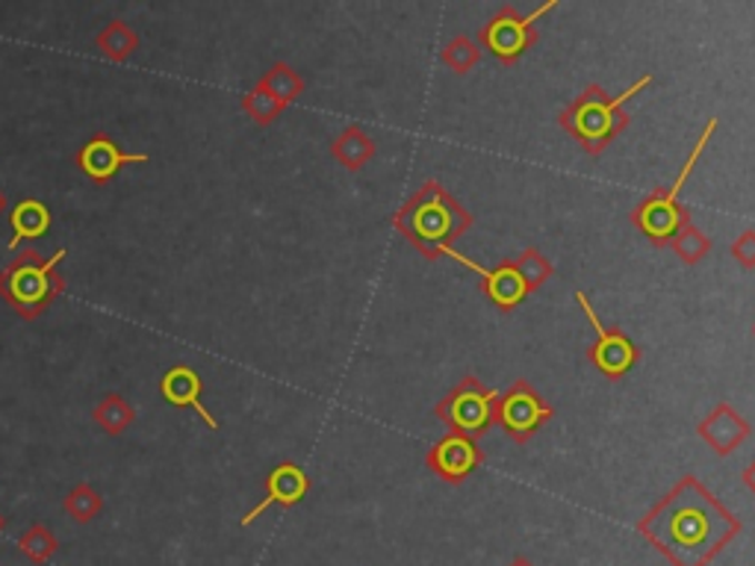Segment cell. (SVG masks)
I'll return each mask as SVG.
<instances>
[{"label": "cell", "mask_w": 755, "mask_h": 566, "mask_svg": "<svg viewBox=\"0 0 755 566\" xmlns=\"http://www.w3.org/2000/svg\"><path fill=\"white\" fill-rule=\"evenodd\" d=\"M425 464H429V469L440 481H446V484H464L472 472L484 464V448L472 437H464V434H446V437L437 439L429 448Z\"/></svg>", "instance_id": "30bf717a"}, {"label": "cell", "mask_w": 755, "mask_h": 566, "mask_svg": "<svg viewBox=\"0 0 755 566\" xmlns=\"http://www.w3.org/2000/svg\"><path fill=\"white\" fill-rule=\"evenodd\" d=\"M94 422L101 425L110 437H119V434H124V431L133 425V420H137V411L130 407V402L124 398V395H103L101 402L94 404Z\"/></svg>", "instance_id": "ffe728a7"}, {"label": "cell", "mask_w": 755, "mask_h": 566, "mask_svg": "<svg viewBox=\"0 0 755 566\" xmlns=\"http://www.w3.org/2000/svg\"><path fill=\"white\" fill-rule=\"evenodd\" d=\"M575 301H578V307L584 310V316H587V322H591L593 331H596V343H593L591 352H587L591 354V363L602 372V375L608 377V381H620V377L626 375V372L641 361V348H637L623 331H617V327H602L600 316H596V310H593V304L587 301L584 292L575 290Z\"/></svg>", "instance_id": "9c48e42d"}, {"label": "cell", "mask_w": 755, "mask_h": 566, "mask_svg": "<svg viewBox=\"0 0 755 566\" xmlns=\"http://www.w3.org/2000/svg\"><path fill=\"white\" fill-rule=\"evenodd\" d=\"M137 44H139L137 30L130 24H124V21H112V24H107L101 33L94 36V48L112 62L128 60L130 53L137 51Z\"/></svg>", "instance_id": "d6986e66"}, {"label": "cell", "mask_w": 755, "mask_h": 566, "mask_svg": "<svg viewBox=\"0 0 755 566\" xmlns=\"http://www.w3.org/2000/svg\"><path fill=\"white\" fill-rule=\"evenodd\" d=\"M670 249H673V254H676L682 263L696 266L699 260L708 257V251H712V240H708L705 231H699L694 222H687L685 228L676 233V240L670 242Z\"/></svg>", "instance_id": "603a6c76"}, {"label": "cell", "mask_w": 755, "mask_h": 566, "mask_svg": "<svg viewBox=\"0 0 755 566\" xmlns=\"http://www.w3.org/2000/svg\"><path fill=\"white\" fill-rule=\"evenodd\" d=\"M440 60H443V65H449V69L455 71V74H470V71L479 65L481 48L475 39H470V36H455V39L443 48Z\"/></svg>", "instance_id": "d4e9b609"}, {"label": "cell", "mask_w": 755, "mask_h": 566, "mask_svg": "<svg viewBox=\"0 0 755 566\" xmlns=\"http://www.w3.org/2000/svg\"><path fill=\"white\" fill-rule=\"evenodd\" d=\"M732 257L738 260L741 269H755V231H744L732 242Z\"/></svg>", "instance_id": "4316f807"}, {"label": "cell", "mask_w": 755, "mask_h": 566, "mask_svg": "<svg viewBox=\"0 0 755 566\" xmlns=\"http://www.w3.org/2000/svg\"><path fill=\"white\" fill-rule=\"evenodd\" d=\"M558 7V0H546L532 16H523L516 7H499L479 30V44L487 48L502 65H516L534 42H537V18Z\"/></svg>", "instance_id": "52a82bcc"}, {"label": "cell", "mask_w": 755, "mask_h": 566, "mask_svg": "<svg viewBox=\"0 0 755 566\" xmlns=\"http://www.w3.org/2000/svg\"><path fill=\"white\" fill-rule=\"evenodd\" d=\"M3 525H7V519H3V516H0V532H3Z\"/></svg>", "instance_id": "4dcf8cb0"}, {"label": "cell", "mask_w": 755, "mask_h": 566, "mask_svg": "<svg viewBox=\"0 0 755 566\" xmlns=\"http://www.w3.org/2000/svg\"><path fill=\"white\" fill-rule=\"evenodd\" d=\"M242 110L249 112L251 121H258V124L266 128V124L281 119L286 107L281 101H275L269 92H263L260 87H254L249 94H242Z\"/></svg>", "instance_id": "484cf974"}, {"label": "cell", "mask_w": 755, "mask_h": 566, "mask_svg": "<svg viewBox=\"0 0 755 566\" xmlns=\"http://www.w3.org/2000/svg\"><path fill=\"white\" fill-rule=\"evenodd\" d=\"M714 130H717V119H708V124H705L699 139H696L694 151L687 154L676 183L670 189H658V192H653L650 198H644V201L628 213V219H632V224H635L637 231L644 233L646 240L653 242V245H658V249L670 245V242L676 240V233L691 222V206H685L678 201V192H682L685 181L691 178V172H694V165L699 163V156L705 154V148L712 142Z\"/></svg>", "instance_id": "5b68a950"}, {"label": "cell", "mask_w": 755, "mask_h": 566, "mask_svg": "<svg viewBox=\"0 0 755 566\" xmlns=\"http://www.w3.org/2000/svg\"><path fill=\"white\" fill-rule=\"evenodd\" d=\"M9 224H12V240H9V249L16 251L24 240H39L44 233L51 231V210L36 201V198H27L21 204H16V210L9 213Z\"/></svg>", "instance_id": "e0dca14e"}, {"label": "cell", "mask_w": 755, "mask_h": 566, "mask_svg": "<svg viewBox=\"0 0 755 566\" xmlns=\"http://www.w3.org/2000/svg\"><path fill=\"white\" fill-rule=\"evenodd\" d=\"M741 478H744V487H747L749 493L755 496V461L747 466V469H744V475H741Z\"/></svg>", "instance_id": "83f0119b"}, {"label": "cell", "mask_w": 755, "mask_h": 566, "mask_svg": "<svg viewBox=\"0 0 755 566\" xmlns=\"http://www.w3.org/2000/svg\"><path fill=\"white\" fill-rule=\"evenodd\" d=\"M552 404L528 381H514L507 393H499L496 425H502L514 443H528L552 420Z\"/></svg>", "instance_id": "ba28073f"}, {"label": "cell", "mask_w": 755, "mask_h": 566, "mask_svg": "<svg viewBox=\"0 0 755 566\" xmlns=\"http://www.w3.org/2000/svg\"><path fill=\"white\" fill-rule=\"evenodd\" d=\"M3 210H7V195L0 192V213H3Z\"/></svg>", "instance_id": "f546056e"}, {"label": "cell", "mask_w": 755, "mask_h": 566, "mask_svg": "<svg viewBox=\"0 0 755 566\" xmlns=\"http://www.w3.org/2000/svg\"><path fill=\"white\" fill-rule=\"evenodd\" d=\"M18 549H21V555H24L27 560H33V564H48V560L60 552V540H57V534H53L48 525L36 523L21 534Z\"/></svg>", "instance_id": "44dd1931"}, {"label": "cell", "mask_w": 755, "mask_h": 566, "mask_svg": "<svg viewBox=\"0 0 755 566\" xmlns=\"http://www.w3.org/2000/svg\"><path fill=\"white\" fill-rule=\"evenodd\" d=\"M145 160L148 154H128V151H121V145L110 133H94L87 145L78 151L80 172L87 174L92 183H98V186L110 183L124 165L145 163Z\"/></svg>", "instance_id": "8fae6325"}, {"label": "cell", "mask_w": 755, "mask_h": 566, "mask_svg": "<svg viewBox=\"0 0 755 566\" xmlns=\"http://www.w3.org/2000/svg\"><path fill=\"white\" fill-rule=\"evenodd\" d=\"M62 507H66V514H69L71 519H78V523L87 525L103 511V498L92 484H78V487L66 496Z\"/></svg>", "instance_id": "cb8c5ba5"}, {"label": "cell", "mask_w": 755, "mask_h": 566, "mask_svg": "<svg viewBox=\"0 0 755 566\" xmlns=\"http://www.w3.org/2000/svg\"><path fill=\"white\" fill-rule=\"evenodd\" d=\"M393 228L420 251L425 260H440L472 228V213L440 181H425L413 192L399 213Z\"/></svg>", "instance_id": "7a4b0ae2"}, {"label": "cell", "mask_w": 755, "mask_h": 566, "mask_svg": "<svg viewBox=\"0 0 755 566\" xmlns=\"http://www.w3.org/2000/svg\"><path fill=\"white\" fill-rule=\"evenodd\" d=\"M201 390H204V384H201V375H198L192 366H174V370H169L163 375V381H160V393H163V398L169 404H174V407H192V411L201 416V420L207 422V428H219V422H215V416L204 407V402H201Z\"/></svg>", "instance_id": "9a60e30c"}, {"label": "cell", "mask_w": 755, "mask_h": 566, "mask_svg": "<svg viewBox=\"0 0 755 566\" xmlns=\"http://www.w3.org/2000/svg\"><path fill=\"white\" fill-rule=\"evenodd\" d=\"M443 257L449 260H457L461 266H466L470 272H475V275L481 277V292L487 295L493 304H496L499 310H505V313H511V310L520 307V301L528 295L523 286V281H520V275L514 272V266H511V260H505V263H499L496 269H484L479 266L475 260L464 257L461 251L449 249Z\"/></svg>", "instance_id": "7c38bea8"}, {"label": "cell", "mask_w": 755, "mask_h": 566, "mask_svg": "<svg viewBox=\"0 0 755 566\" xmlns=\"http://www.w3.org/2000/svg\"><path fill=\"white\" fill-rule=\"evenodd\" d=\"M499 393L484 386L475 375L461 377V384L446 393L434 404L437 420L449 428V434H464V437H481L487 434L490 425L496 422Z\"/></svg>", "instance_id": "8992f818"}, {"label": "cell", "mask_w": 755, "mask_h": 566, "mask_svg": "<svg viewBox=\"0 0 755 566\" xmlns=\"http://www.w3.org/2000/svg\"><path fill=\"white\" fill-rule=\"evenodd\" d=\"M258 87L263 89V92L272 94L275 101H281L283 107H290V103H295L301 94H304V78H301L292 65H286V62H275V65L260 78Z\"/></svg>", "instance_id": "ac0fdd59"}, {"label": "cell", "mask_w": 755, "mask_h": 566, "mask_svg": "<svg viewBox=\"0 0 755 566\" xmlns=\"http://www.w3.org/2000/svg\"><path fill=\"white\" fill-rule=\"evenodd\" d=\"M507 566H534V564H532V560H528V558H514Z\"/></svg>", "instance_id": "f1b7e54d"}, {"label": "cell", "mask_w": 755, "mask_h": 566, "mask_svg": "<svg viewBox=\"0 0 755 566\" xmlns=\"http://www.w3.org/2000/svg\"><path fill=\"white\" fill-rule=\"evenodd\" d=\"M696 434L712 446L714 455L726 457L738 446H744V439L753 434V428H749V422L729 402H721L696 425Z\"/></svg>", "instance_id": "4fadbf2b"}, {"label": "cell", "mask_w": 755, "mask_h": 566, "mask_svg": "<svg viewBox=\"0 0 755 566\" xmlns=\"http://www.w3.org/2000/svg\"><path fill=\"white\" fill-rule=\"evenodd\" d=\"M741 519L696 475L673 484L667 496L637 523L673 566H708L741 534Z\"/></svg>", "instance_id": "6da1fadb"}, {"label": "cell", "mask_w": 755, "mask_h": 566, "mask_svg": "<svg viewBox=\"0 0 755 566\" xmlns=\"http://www.w3.org/2000/svg\"><path fill=\"white\" fill-rule=\"evenodd\" d=\"M646 87H653V78L635 80L632 87L626 89L617 98H608L605 89L591 83L584 87L582 92L575 94L573 101L566 103L564 110L558 112V124L570 133V137L578 142L582 151L587 154H602L608 151L611 142L628 128L632 115L626 112V103L635 98V94L644 92Z\"/></svg>", "instance_id": "3957f363"}, {"label": "cell", "mask_w": 755, "mask_h": 566, "mask_svg": "<svg viewBox=\"0 0 755 566\" xmlns=\"http://www.w3.org/2000/svg\"><path fill=\"white\" fill-rule=\"evenodd\" d=\"M375 151H378L375 139H372L361 124H349V128L331 142V156H334L343 169H349V172L363 169V165L375 156Z\"/></svg>", "instance_id": "2e32d148"}, {"label": "cell", "mask_w": 755, "mask_h": 566, "mask_svg": "<svg viewBox=\"0 0 755 566\" xmlns=\"http://www.w3.org/2000/svg\"><path fill=\"white\" fill-rule=\"evenodd\" d=\"M308 489H310L308 472L301 469L299 464L275 466V469L269 472V478H266V496L260 498L258 505L251 507L249 514L242 516V525H251L260 514H266L272 505H278V507L299 505L301 498L308 496Z\"/></svg>", "instance_id": "5bb4252c"}, {"label": "cell", "mask_w": 755, "mask_h": 566, "mask_svg": "<svg viewBox=\"0 0 755 566\" xmlns=\"http://www.w3.org/2000/svg\"><path fill=\"white\" fill-rule=\"evenodd\" d=\"M66 249L44 257L39 249H21L0 269V299L21 319H39L66 290L60 266Z\"/></svg>", "instance_id": "277c9868"}, {"label": "cell", "mask_w": 755, "mask_h": 566, "mask_svg": "<svg viewBox=\"0 0 755 566\" xmlns=\"http://www.w3.org/2000/svg\"><path fill=\"white\" fill-rule=\"evenodd\" d=\"M511 266H514V272L520 275V281H523L525 292L543 290V283L550 281L552 272H555L550 260L543 257L537 249H525L520 257L511 260Z\"/></svg>", "instance_id": "7402d4cb"}]
</instances>
